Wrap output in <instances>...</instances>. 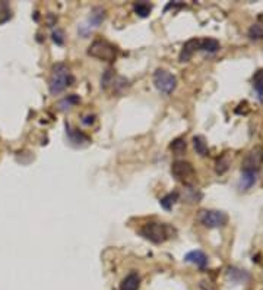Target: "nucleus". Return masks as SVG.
<instances>
[{"instance_id": "f257e3e1", "label": "nucleus", "mask_w": 263, "mask_h": 290, "mask_svg": "<svg viewBox=\"0 0 263 290\" xmlns=\"http://www.w3.org/2000/svg\"><path fill=\"white\" fill-rule=\"evenodd\" d=\"M75 78L70 72V69L64 63H56L51 69V76L48 82V89L53 95L63 92L67 87L73 84Z\"/></svg>"}, {"instance_id": "f03ea898", "label": "nucleus", "mask_w": 263, "mask_h": 290, "mask_svg": "<svg viewBox=\"0 0 263 290\" xmlns=\"http://www.w3.org/2000/svg\"><path fill=\"white\" fill-rule=\"evenodd\" d=\"M139 233L146 241L160 245V244H164L165 241L171 239L173 235L176 233V230L167 223H155V222H152V223H146L139 230Z\"/></svg>"}, {"instance_id": "7ed1b4c3", "label": "nucleus", "mask_w": 263, "mask_h": 290, "mask_svg": "<svg viewBox=\"0 0 263 290\" xmlns=\"http://www.w3.org/2000/svg\"><path fill=\"white\" fill-rule=\"evenodd\" d=\"M88 54L95 57V59H100V60H105V62H113L117 56V48L105 41V40H95L89 48H88Z\"/></svg>"}, {"instance_id": "20e7f679", "label": "nucleus", "mask_w": 263, "mask_h": 290, "mask_svg": "<svg viewBox=\"0 0 263 290\" xmlns=\"http://www.w3.org/2000/svg\"><path fill=\"white\" fill-rule=\"evenodd\" d=\"M154 84L158 91L171 94L177 88V78L165 69H157L154 72Z\"/></svg>"}, {"instance_id": "39448f33", "label": "nucleus", "mask_w": 263, "mask_h": 290, "mask_svg": "<svg viewBox=\"0 0 263 290\" xmlns=\"http://www.w3.org/2000/svg\"><path fill=\"white\" fill-rule=\"evenodd\" d=\"M199 222L208 229H217L227 224L228 216L218 210H202L199 213Z\"/></svg>"}, {"instance_id": "423d86ee", "label": "nucleus", "mask_w": 263, "mask_h": 290, "mask_svg": "<svg viewBox=\"0 0 263 290\" xmlns=\"http://www.w3.org/2000/svg\"><path fill=\"white\" fill-rule=\"evenodd\" d=\"M263 164V148L262 147H255L253 150H250L246 156V158L243 160V172H256L259 173L261 167Z\"/></svg>"}, {"instance_id": "0eeeda50", "label": "nucleus", "mask_w": 263, "mask_h": 290, "mask_svg": "<svg viewBox=\"0 0 263 290\" xmlns=\"http://www.w3.org/2000/svg\"><path fill=\"white\" fill-rule=\"evenodd\" d=\"M171 173L177 180H182L184 183H189V180L195 176V167L184 160H177L171 166Z\"/></svg>"}, {"instance_id": "6e6552de", "label": "nucleus", "mask_w": 263, "mask_h": 290, "mask_svg": "<svg viewBox=\"0 0 263 290\" xmlns=\"http://www.w3.org/2000/svg\"><path fill=\"white\" fill-rule=\"evenodd\" d=\"M199 45H201V38H192L189 41H186L180 50V54H179V60L180 62H189L193 54L199 50Z\"/></svg>"}, {"instance_id": "1a4fd4ad", "label": "nucleus", "mask_w": 263, "mask_h": 290, "mask_svg": "<svg viewBox=\"0 0 263 290\" xmlns=\"http://www.w3.org/2000/svg\"><path fill=\"white\" fill-rule=\"evenodd\" d=\"M66 134H67V138H69L70 144H73L75 147H83V145L91 142L88 135H85L83 132H79L76 129H70L69 125H66Z\"/></svg>"}, {"instance_id": "9d476101", "label": "nucleus", "mask_w": 263, "mask_h": 290, "mask_svg": "<svg viewBox=\"0 0 263 290\" xmlns=\"http://www.w3.org/2000/svg\"><path fill=\"white\" fill-rule=\"evenodd\" d=\"M184 261H186V263H190V264H195L196 267H199V268H202V270L208 266V257H206V254L202 252V251H199V249L189 252V254L184 257Z\"/></svg>"}, {"instance_id": "9b49d317", "label": "nucleus", "mask_w": 263, "mask_h": 290, "mask_svg": "<svg viewBox=\"0 0 263 290\" xmlns=\"http://www.w3.org/2000/svg\"><path fill=\"white\" fill-rule=\"evenodd\" d=\"M104 18H105V10H104L102 7H95V9H92L88 22L82 25V29H83V28H88V31H89V29H92V28H97V26L104 21ZM88 31H86V32H88Z\"/></svg>"}, {"instance_id": "f8f14e48", "label": "nucleus", "mask_w": 263, "mask_h": 290, "mask_svg": "<svg viewBox=\"0 0 263 290\" xmlns=\"http://www.w3.org/2000/svg\"><path fill=\"white\" fill-rule=\"evenodd\" d=\"M141 286V277L138 273H130L126 276L121 283H120V290H139Z\"/></svg>"}, {"instance_id": "ddd939ff", "label": "nucleus", "mask_w": 263, "mask_h": 290, "mask_svg": "<svg viewBox=\"0 0 263 290\" xmlns=\"http://www.w3.org/2000/svg\"><path fill=\"white\" fill-rule=\"evenodd\" d=\"M256 182H258V173L256 172H243L242 173V178H240L239 188H240V191H247Z\"/></svg>"}, {"instance_id": "4468645a", "label": "nucleus", "mask_w": 263, "mask_h": 290, "mask_svg": "<svg viewBox=\"0 0 263 290\" xmlns=\"http://www.w3.org/2000/svg\"><path fill=\"white\" fill-rule=\"evenodd\" d=\"M193 147L196 150V153L202 157H206L209 154V148H208V142L205 139V136L202 135H198L193 138Z\"/></svg>"}, {"instance_id": "2eb2a0df", "label": "nucleus", "mask_w": 263, "mask_h": 290, "mask_svg": "<svg viewBox=\"0 0 263 290\" xmlns=\"http://www.w3.org/2000/svg\"><path fill=\"white\" fill-rule=\"evenodd\" d=\"M228 277L236 282V283H244L250 279V276L244 271V270H239L236 267H230L228 268Z\"/></svg>"}, {"instance_id": "dca6fc26", "label": "nucleus", "mask_w": 263, "mask_h": 290, "mask_svg": "<svg viewBox=\"0 0 263 290\" xmlns=\"http://www.w3.org/2000/svg\"><path fill=\"white\" fill-rule=\"evenodd\" d=\"M199 50H203V51H208V53H215V51L220 50V43L215 38H202Z\"/></svg>"}, {"instance_id": "f3484780", "label": "nucleus", "mask_w": 263, "mask_h": 290, "mask_svg": "<svg viewBox=\"0 0 263 290\" xmlns=\"http://www.w3.org/2000/svg\"><path fill=\"white\" fill-rule=\"evenodd\" d=\"M133 10L136 15H139L141 18H146L151 15V10H152V4L148 3V1H138L133 4Z\"/></svg>"}, {"instance_id": "a211bd4d", "label": "nucleus", "mask_w": 263, "mask_h": 290, "mask_svg": "<svg viewBox=\"0 0 263 290\" xmlns=\"http://www.w3.org/2000/svg\"><path fill=\"white\" fill-rule=\"evenodd\" d=\"M252 82H253V88H255V91L258 92L259 100L263 101V69H259V70L253 75Z\"/></svg>"}, {"instance_id": "6ab92c4d", "label": "nucleus", "mask_w": 263, "mask_h": 290, "mask_svg": "<svg viewBox=\"0 0 263 290\" xmlns=\"http://www.w3.org/2000/svg\"><path fill=\"white\" fill-rule=\"evenodd\" d=\"M179 192H170V194H167L164 198H161L160 200V204H161V207L164 208V210H171L173 207H174V204L179 201Z\"/></svg>"}, {"instance_id": "aec40b11", "label": "nucleus", "mask_w": 263, "mask_h": 290, "mask_svg": "<svg viewBox=\"0 0 263 290\" xmlns=\"http://www.w3.org/2000/svg\"><path fill=\"white\" fill-rule=\"evenodd\" d=\"M13 13H12V9L9 6L7 1H0V25L1 23H6L9 19H12Z\"/></svg>"}, {"instance_id": "412c9836", "label": "nucleus", "mask_w": 263, "mask_h": 290, "mask_svg": "<svg viewBox=\"0 0 263 290\" xmlns=\"http://www.w3.org/2000/svg\"><path fill=\"white\" fill-rule=\"evenodd\" d=\"M79 101H81L79 95H75V94H72V95H69V97L63 98V100L59 103V109H60V110H67V109H70L72 106L78 104Z\"/></svg>"}, {"instance_id": "4be33fe9", "label": "nucleus", "mask_w": 263, "mask_h": 290, "mask_svg": "<svg viewBox=\"0 0 263 290\" xmlns=\"http://www.w3.org/2000/svg\"><path fill=\"white\" fill-rule=\"evenodd\" d=\"M186 148H187V144H186V141H184L183 138H177V139H174L173 144H171V150H173L176 154H183V153L186 151Z\"/></svg>"}, {"instance_id": "5701e85b", "label": "nucleus", "mask_w": 263, "mask_h": 290, "mask_svg": "<svg viewBox=\"0 0 263 290\" xmlns=\"http://www.w3.org/2000/svg\"><path fill=\"white\" fill-rule=\"evenodd\" d=\"M228 166H230V160L227 156H223L218 161H217V166H215V170L218 175H224L227 170H228Z\"/></svg>"}, {"instance_id": "b1692460", "label": "nucleus", "mask_w": 263, "mask_h": 290, "mask_svg": "<svg viewBox=\"0 0 263 290\" xmlns=\"http://www.w3.org/2000/svg\"><path fill=\"white\" fill-rule=\"evenodd\" d=\"M249 37L252 40H261L263 38V26L259 23H255L249 28Z\"/></svg>"}, {"instance_id": "393cba45", "label": "nucleus", "mask_w": 263, "mask_h": 290, "mask_svg": "<svg viewBox=\"0 0 263 290\" xmlns=\"http://www.w3.org/2000/svg\"><path fill=\"white\" fill-rule=\"evenodd\" d=\"M51 37H53V41L56 43V44H59V45H61L63 43H64V37H63V31L61 29H54L53 31V34H51Z\"/></svg>"}, {"instance_id": "a878e982", "label": "nucleus", "mask_w": 263, "mask_h": 290, "mask_svg": "<svg viewBox=\"0 0 263 290\" xmlns=\"http://www.w3.org/2000/svg\"><path fill=\"white\" fill-rule=\"evenodd\" d=\"M201 288H202L203 290H215V289H212V288H211L209 285H208V286H205L203 283H201Z\"/></svg>"}]
</instances>
